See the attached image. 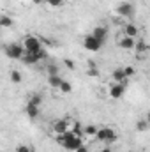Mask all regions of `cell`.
<instances>
[{"instance_id":"6da1fadb","label":"cell","mask_w":150,"mask_h":152,"mask_svg":"<svg viewBox=\"0 0 150 152\" xmlns=\"http://www.w3.org/2000/svg\"><path fill=\"white\" fill-rule=\"evenodd\" d=\"M58 142H60V145H62L66 151H69V152H76L81 145H83L81 134L74 133L73 129L67 131V133H64V134H60V136H58Z\"/></svg>"},{"instance_id":"7a4b0ae2","label":"cell","mask_w":150,"mask_h":152,"mask_svg":"<svg viewBox=\"0 0 150 152\" xmlns=\"http://www.w3.org/2000/svg\"><path fill=\"white\" fill-rule=\"evenodd\" d=\"M25 53H27V51H25L23 44L11 42V44H7V46H5V55H7L9 58H12V60H23Z\"/></svg>"},{"instance_id":"3957f363","label":"cell","mask_w":150,"mask_h":152,"mask_svg":"<svg viewBox=\"0 0 150 152\" xmlns=\"http://www.w3.org/2000/svg\"><path fill=\"white\" fill-rule=\"evenodd\" d=\"M95 140H99L101 143L110 145V143H115L117 142V133H115V129H111V127H99Z\"/></svg>"},{"instance_id":"277c9868","label":"cell","mask_w":150,"mask_h":152,"mask_svg":"<svg viewBox=\"0 0 150 152\" xmlns=\"http://www.w3.org/2000/svg\"><path fill=\"white\" fill-rule=\"evenodd\" d=\"M69 118L71 117H64V118H58V120L53 122V133L57 136H60V134H64V133L73 129V120H69Z\"/></svg>"},{"instance_id":"5b68a950","label":"cell","mask_w":150,"mask_h":152,"mask_svg":"<svg viewBox=\"0 0 150 152\" xmlns=\"http://www.w3.org/2000/svg\"><path fill=\"white\" fill-rule=\"evenodd\" d=\"M23 48H25V51L27 53H37L39 50L42 48V42H41V39L36 37V36H27V37L23 39Z\"/></svg>"},{"instance_id":"8992f818","label":"cell","mask_w":150,"mask_h":152,"mask_svg":"<svg viewBox=\"0 0 150 152\" xmlns=\"http://www.w3.org/2000/svg\"><path fill=\"white\" fill-rule=\"evenodd\" d=\"M117 14L124 20H131L134 16V5L131 2H120L117 5Z\"/></svg>"},{"instance_id":"52a82bcc","label":"cell","mask_w":150,"mask_h":152,"mask_svg":"<svg viewBox=\"0 0 150 152\" xmlns=\"http://www.w3.org/2000/svg\"><path fill=\"white\" fill-rule=\"evenodd\" d=\"M103 41H99L97 37H94L92 34H88L87 37L83 39V46H85V50H88V51H99L101 48H103Z\"/></svg>"},{"instance_id":"ba28073f","label":"cell","mask_w":150,"mask_h":152,"mask_svg":"<svg viewBox=\"0 0 150 152\" xmlns=\"http://www.w3.org/2000/svg\"><path fill=\"white\" fill-rule=\"evenodd\" d=\"M125 90H127V85H124V83H115L113 81L111 85H110V97L111 99H120V97H124V94H125Z\"/></svg>"},{"instance_id":"9c48e42d","label":"cell","mask_w":150,"mask_h":152,"mask_svg":"<svg viewBox=\"0 0 150 152\" xmlns=\"http://www.w3.org/2000/svg\"><path fill=\"white\" fill-rule=\"evenodd\" d=\"M117 44H118V48H122V50H127V51L136 48V41H134L133 37H127V36H122V37H118Z\"/></svg>"},{"instance_id":"30bf717a","label":"cell","mask_w":150,"mask_h":152,"mask_svg":"<svg viewBox=\"0 0 150 152\" xmlns=\"http://www.w3.org/2000/svg\"><path fill=\"white\" fill-rule=\"evenodd\" d=\"M111 80L115 83H124V85H129V78L125 76L124 73V67H120V69H115L111 73Z\"/></svg>"},{"instance_id":"8fae6325","label":"cell","mask_w":150,"mask_h":152,"mask_svg":"<svg viewBox=\"0 0 150 152\" xmlns=\"http://www.w3.org/2000/svg\"><path fill=\"white\" fill-rule=\"evenodd\" d=\"M138 34H140V30H138V27H136L134 23H125L124 28H122V36H127V37L136 39Z\"/></svg>"},{"instance_id":"7c38bea8","label":"cell","mask_w":150,"mask_h":152,"mask_svg":"<svg viewBox=\"0 0 150 152\" xmlns=\"http://www.w3.org/2000/svg\"><path fill=\"white\" fill-rule=\"evenodd\" d=\"M92 36L104 42V41H106V37H108V28H106V27H103V25H97V27L92 30Z\"/></svg>"},{"instance_id":"4fadbf2b","label":"cell","mask_w":150,"mask_h":152,"mask_svg":"<svg viewBox=\"0 0 150 152\" xmlns=\"http://www.w3.org/2000/svg\"><path fill=\"white\" fill-rule=\"evenodd\" d=\"M134 51H136L138 55H145V53H149V51H150L149 42H147V41H143V39L136 41V48H134Z\"/></svg>"},{"instance_id":"5bb4252c","label":"cell","mask_w":150,"mask_h":152,"mask_svg":"<svg viewBox=\"0 0 150 152\" xmlns=\"http://www.w3.org/2000/svg\"><path fill=\"white\" fill-rule=\"evenodd\" d=\"M62 81H64V78L60 75L57 76H48V85L51 87V88H55V90H60V85H62Z\"/></svg>"},{"instance_id":"9a60e30c","label":"cell","mask_w":150,"mask_h":152,"mask_svg":"<svg viewBox=\"0 0 150 152\" xmlns=\"http://www.w3.org/2000/svg\"><path fill=\"white\" fill-rule=\"evenodd\" d=\"M25 113L28 115V118H37L39 117V106H34V104H28L27 103V106H25Z\"/></svg>"},{"instance_id":"2e32d148","label":"cell","mask_w":150,"mask_h":152,"mask_svg":"<svg viewBox=\"0 0 150 152\" xmlns=\"http://www.w3.org/2000/svg\"><path fill=\"white\" fill-rule=\"evenodd\" d=\"M97 131H99V127H95V126H92V124H88V126L83 127V134L88 136V138H95V136H97Z\"/></svg>"},{"instance_id":"e0dca14e","label":"cell","mask_w":150,"mask_h":152,"mask_svg":"<svg viewBox=\"0 0 150 152\" xmlns=\"http://www.w3.org/2000/svg\"><path fill=\"white\" fill-rule=\"evenodd\" d=\"M23 62H25V64H28V66H36L37 62H41V60L37 58V55H36V53H25Z\"/></svg>"},{"instance_id":"ac0fdd59","label":"cell","mask_w":150,"mask_h":152,"mask_svg":"<svg viewBox=\"0 0 150 152\" xmlns=\"http://www.w3.org/2000/svg\"><path fill=\"white\" fill-rule=\"evenodd\" d=\"M12 25H14V20H12L11 16L4 14V16L0 18V27H2V28H9V27H12Z\"/></svg>"},{"instance_id":"d6986e66","label":"cell","mask_w":150,"mask_h":152,"mask_svg":"<svg viewBox=\"0 0 150 152\" xmlns=\"http://www.w3.org/2000/svg\"><path fill=\"white\" fill-rule=\"evenodd\" d=\"M46 73H48V76H57V75H60V69H58L57 64H48Z\"/></svg>"},{"instance_id":"ffe728a7","label":"cell","mask_w":150,"mask_h":152,"mask_svg":"<svg viewBox=\"0 0 150 152\" xmlns=\"http://www.w3.org/2000/svg\"><path fill=\"white\" fill-rule=\"evenodd\" d=\"M27 103H28V104H34V106H41V104H42V97H41L39 94H34V96L28 97Z\"/></svg>"},{"instance_id":"44dd1931","label":"cell","mask_w":150,"mask_h":152,"mask_svg":"<svg viewBox=\"0 0 150 152\" xmlns=\"http://www.w3.org/2000/svg\"><path fill=\"white\" fill-rule=\"evenodd\" d=\"M149 127H150V124L145 120V118H141V120H138V122H136V129H138L140 133H145Z\"/></svg>"},{"instance_id":"7402d4cb","label":"cell","mask_w":150,"mask_h":152,"mask_svg":"<svg viewBox=\"0 0 150 152\" xmlns=\"http://www.w3.org/2000/svg\"><path fill=\"white\" fill-rule=\"evenodd\" d=\"M60 92L62 94H71L73 92V83H69V81H62V85H60Z\"/></svg>"},{"instance_id":"603a6c76","label":"cell","mask_w":150,"mask_h":152,"mask_svg":"<svg viewBox=\"0 0 150 152\" xmlns=\"http://www.w3.org/2000/svg\"><path fill=\"white\" fill-rule=\"evenodd\" d=\"M9 78H11V81H12V83H20V81L23 80L20 71H11V76H9Z\"/></svg>"},{"instance_id":"cb8c5ba5","label":"cell","mask_w":150,"mask_h":152,"mask_svg":"<svg viewBox=\"0 0 150 152\" xmlns=\"http://www.w3.org/2000/svg\"><path fill=\"white\" fill-rule=\"evenodd\" d=\"M46 4L50 7H55V9H60L64 5V0H46Z\"/></svg>"},{"instance_id":"d4e9b609","label":"cell","mask_w":150,"mask_h":152,"mask_svg":"<svg viewBox=\"0 0 150 152\" xmlns=\"http://www.w3.org/2000/svg\"><path fill=\"white\" fill-rule=\"evenodd\" d=\"M16 152H34V149H32L30 145H25V143H20V145L16 147Z\"/></svg>"},{"instance_id":"484cf974","label":"cell","mask_w":150,"mask_h":152,"mask_svg":"<svg viewBox=\"0 0 150 152\" xmlns=\"http://www.w3.org/2000/svg\"><path fill=\"white\" fill-rule=\"evenodd\" d=\"M36 55H37V58H39V60H46V58H48V51H46V48H44V46H42V48L39 50L37 53H36Z\"/></svg>"},{"instance_id":"4316f807","label":"cell","mask_w":150,"mask_h":152,"mask_svg":"<svg viewBox=\"0 0 150 152\" xmlns=\"http://www.w3.org/2000/svg\"><path fill=\"white\" fill-rule=\"evenodd\" d=\"M124 73H125V76H127V78H133L136 71H134V67H133V66H127V67H124Z\"/></svg>"},{"instance_id":"83f0119b","label":"cell","mask_w":150,"mask_h":152,"mask_svg":"<svg viewBox=\"0 0 150 152\" xmlns=\"http://www.w3.org/2000/svg\"><path fill=\"white\" fill-rule=\"evenodd\" d=\"M87 75L92 76V78H97V76L101 75V73H99V67H90V69L87 71Z\"/></svg>"},{"instance_id":"f1b7e54d","label":"cell","mask_w":150,"mask_h":152,"mask_svg":"<svg viewBox=\"0 0 150 152\" xmlns=\"http://www.w3.org/2000/svg\"><path fill=\"white\" fill-rule=\"evenodd\" d=\"M66 62V67L67 69H74L76 66H74V60H71V58H67V60H64Z\"/></svg>"},{"instance_id":"f546056e","label":"cell","mask_w":150,"mask_h":152,"mask_svg":"<svg viewBox=\"0 0 150 152\" xmlns=\"http://www.w3.org/2000/svg\"><path fill=\"white\" fill-rule=\"evenodd\" d=\"M34 5H42V4H46V0H30Z\"/></svg>"},{"instance_id":"4dcf8cb0","label":"cell","mask_w":150,"mask_h":152,"mask_svg":"<svg viewBox=\"0 0 150 152\" xmlns=\"http://www.w3.org/2000/svg\"><path fill=\"white\" fill-rule=\"evenodd\" d=\"M76 152H88V147H87V145H81V147H79Z\"/></svg>"},{"instance_id":"1f68e13d","label":"cell","mask_w":150,"mask_h":152,"mask_svg":"<svg viewBox=\"0 0 150 152\" xmlns=\"http://www.w3.org/2000/svg\"><path fill=\"white\" fill-rule=\"evenodd\" d=\"M145 120L150 124V112H147V115H145Z\"/></svg>"},{"instance_id":"d6a6232c","label":"cell","mask_w":150,"mask_h":152,"mask_svg":"<svg viewBox=\"0 0 150 152\" xmlns=\"http://www.w3.org/2000/svg\"><path fill=\"white\" fill-rule=\"evenodd\" d=\"M101 152H113V151H111V149H110V147H106V149H103V151H101Z\"/></svg>"}]
</instances>
